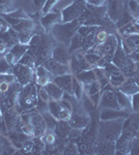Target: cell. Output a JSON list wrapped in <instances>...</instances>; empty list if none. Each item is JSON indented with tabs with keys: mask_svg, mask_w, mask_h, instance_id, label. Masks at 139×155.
Masks as SVG:
<instances>
[{
	"mask_svg": "<svg viewBox=\"0 0 139 155\" xmlns=\"http://www.w3.org/2000/svg\"><path fill=\"white\" fill-rule=\"evenodd\" d=\"M80 25L81 24H80L79 19L69 22V23H58L51 29L50 35L54 38L57 44L64 47H70L71 41L77 32Z\"/></svg>",
	"mask_w": 139,
	"mask_h": 155,
	"instance_id": "obj_1",
	"label": "cell"
},
{
	"mask_svg": "<svg viewBox=\"0 0 139 155\" xmlns=\"http://www.w3.org/2000/svg\"><path fill=\"white\" fill-rule=\"evenodd\" d=\"M125 118L101 121L98 130L97 141L115 142L123 132V124Z\"/></svg>",
	"mask_w": 139,
	"mask_h": 155,
	"instance_id": "obj_2",
	"label": "cell"
},
{
	"mask_svg": "<svg viewBox=\"0 0 139 155\" xmlns=\"http://www.w3.org/2000/svg\"><path fill=\"white\" fill-rule=\"evenodd\" d=\"M118 44H120V39L116 37L115 34L109 33L107 39L103 44L96 45V46L92 47V49L95 51V53H97L101 57H103L106 61L111 62L112 61L113 54H114Z\"/></svg>",
	"mask_w": 139,
	"mask_h": 155,
	"instance_id": "obj_3",
	"label": "cell"
},
{
	"mask_svg": "<svg viewBox=\"0 0 139 155\" xmlns=\"http://www.w3.org/2000/svg\"><path fill=\"white\" fill-rule=\"evenodd\" d=\"M86 1L85 0H74L70 5L65 6L61 12L62 23H69L81 18V16L86 11Z\"/></svg>",
	"mask_w": 139,
	"mask_h": 155,
	"instance_id": "obj_4",
	"label": "cell"
},
{
	"mask_svg": "<svg viewBox=\"0 0 139 155\" xmlns=\"http://www.w3.org/2000/svg\"><path fill=\"white\" fill-rule=\"evenodd\" d=\"M37 92L35 90L33 84H28L26 86H23L21 89L18 97V104L24 109H29L33 107L35 104H37Z\"/></svg>",
	"mask_w": 139,
	"mask_h": 155,
	"instance_id": "obj_5",
	"label": "cell"
},
{
	"mask_svg": "<svg viewBox=\"0 0 139 155\" xmlns=\"http://www.w3.org/2000/svg\"><path fill=\"white\" fill-rule=\"evenodd\" d=\"M82 107H80V109L77 110V107H73V112L71 115V118L69 119L68 123L71 126V128H76V129H83L88 124H90V118L87 114L86 110H82Z\"/></svg>",
	"mask_w": 139,
	"mask_h": 155,
	"instance_id": "obj_6",
	"label": "cell"
},
{
	"mask_svg": "<svg viewBox=\"0 0 139 155\" xmlns=\"http://www.w3.org/2000/svg\"><path fill=\"white\" fill-rule=\"evenodd\" d=\"M55 44H56V41H54V38L51 35H46L45 37H43L41 44L39 45L36 51H35L37 60H41L42 62H44L51 58L53 50L56 47Z\"/></svg>",
	"mask_w": 139,
	"mask_h": 155,
	"instance_id": "obj_7",
	"label": "cell"
},
{
	"mask_svg": "<svg viewBox=\"0 0 139 155\" xmlns=\"http://www.w3.org/2000/svg\"><path fill=\"white\" fill-rule=\"evenodd\" d=\"M34 68L24 64L18 63L16 64V67L14 68V74L17 77L18 82L21 86H26L30 84L34 78Z\"/></svg>",
	"mask_w": 139,
	"mask_h": 155,
	"instance_id": "obj_8",
	"label": "cell"
},
{
	"mask_svg": "<svg viewBox=\"0 0 139 155\" xmlns=\"http://www.w3.org/2000/svg\"><path fill=\"white\" fill-rule=\"evenodd\" d=\"M107 16L116 23L126 8V0H107Z\"/></svg>",
	"mask_w": 139,
	"mask_h": 155,
	"instance_id": "obj_9",
	"label": "cell"
},
{
	"mask_svg": "<svg viewBox=\"0 0 139 155\" xmlns=\"http://www.w3.org/2000/svg\"><path fill=\"white\" fill-rule=\"evenodd\" d=\"M135 137V134H130V132H122V134L115 141V154H130L131 145Z\"/></svg>",
	"mask_w": 139,
	"mask_h": 155,
	"instance_id": "obj_10",
	"label": "cell"
},
{
	"mask_svg": "<svg viewBox=\"0 0 139 155\" xmlns=\"http://www.w3.org/2000/svg\"><path fill=\"white\" fill-rule=\"evenodd\" d=\"M42 65L44 66L48 71L51 72L54 78L58 76H62V74H72V72H71L70 65H65V64L59 63V62H57L56 60H54L53 58H50L46 60V61H44Z\"/></svg>",
	"mask_w": 139,
	"mask_h": 155,
	"instance_id": "obj_11",
	"label": "cell"
},
{
	"mask_svg": "<svg viewBox=\"0 0 139 155\" xmlns=\"http://www.w3.org/2000/svg\"><path fill=\"white\" fill-rule=\"evenodd\" d=\"M58 23H62L61 12L59 11H51L45 14L41 19V24L43 28L47 32H50L51 29Z\"/></svg>",
	"mask_w": 139,
	"mask_h": 155,
	"instance_id": "obj_12",
	"label": "cell"
},
{
	"mask_svg": "<svg viewBox=\"0 0 139 155\" xmlns=\"http://www.w3.org/2000/svg\"><path fill=\"white\" fill-rule=\"evenodd\" d=\"M30 114V123L34 127V137H41L47 131V125L42 114L39 111Z\"/></svg>",
	"mask_w": 139,
	"mask_h": 155,
	"instance_id": "obj_13",
	"label": "cell"
},
{
	"mask_svg": "<svg viewBox=\"0 0 139 155\" xmlns=\"http://www.w3.org/2000/svg\"><path fill=\"white\" fill-rule=\"evenodd\" d=\"M131 113L126 112L120 109H108V107H101L100 120L107 121V120H114L118 118H128Z\"/></svg>",
	"mask_w": 139,
	"mask_h": 155,
	"instance_id": "obj_14",
	"label": "cell"
},
{
	"mask_svg": "<svg viewBox=\"0 0 139 155\" xmlns=\"http://www.w3.org/2000/svg\"><path fill=\"white\" fill-rule=\"evenodd\" d=\"M139 128V112H132L123 120V132H130L136 136Z\"/></svg>",
	"mask_w": 139,
	"mask_h": 155,
	"instance_id": "obj_15",
	"label": "cell"
},
{
	"mask_svg": "<svg viewBox=\"0 0 139 155\" xmlns=\"http://www.w3.org/2000/svg\"><path fill=\"white\" fill-rule=\"evenodd\" d=\"M129 61H130L129 55L123 51L122 45H120V44H118L117 48H116L114 54H113L112 61L111 62H112L115 66H117L120 69H123L129 64Z\"/></svg>",
	"mask_w": 139,
	"mask_h": 155,
	"instance_id": "obj_16",
	"label": "cell"
},
{
	"mask_svg": "<svg viewBox=\"0 0 139 155\" xmlns=\"http://www.w3.org/2000/svg\"><path fill=\"white\" fill-rule=\"evenodd\" d=\"M54 60H56L57 62L61 64H65V65H69L70 64V61H71V58H72V55L69 52V50L67 49V47L64 46H56L53 50V54H52V57Z\"/></svg>",
	"mask_w": 139,
	"mask_h": 155,
	"instance_id": "obj_17",
	"label": "cell"
},
{
	"mask_svg": "<svg viewBox=\"0 0 139 155\" xmlns=\"http://www.w3.org/2000/svg\"><path fill=\"white\" fill-rule=\"evenodd\" d=\"M54 77L50 71H48L43 65L36 66L35 69V84L37 86H46L50 82H53Z\"/></svg>",
	"mask_w": 139,
	"mask_h": 155,
	"instance_id": "obj_18",
	"label": "cell"
},
{
	"mask_svg": "<svg viewBox=\"0 0 139 155\" xmlns=\"http://www.w3.org/2000/svg\"><path fill=\"white\" fill-rule=\"evenodd\" d=\"M73 79H74V74H62V76L55 77L53 81L64 90V93L73 95Z\"/></svg>",
	"mask_w": 139,
	"mask_h": 155,
	"instance_id": "obj_19",
	"label": "cell"
},
{
	"mask_svg": "<svg viewBox=\"0 0 139 155\" xmlns=\"http://www.w3.org/2000/svg\"><path fill=\"white\" fill-rule=\"evenodd\" d=\"M115 95L116 98H117L120 109L123 110L126 112H129V113H132L133 111H132V104H131V96L123 93V92H122L118 89L115 90Z\"/></svg>",
	"mask_w": 139,
	"mask_h": 155,
	"instance_id": "obj_20",
	"label": "cell"
},
{
	"mask_svg": "<svg viewBox=\"0 0 139 155\" xmlns=\"http://www.w3.org/2000/svg\"><path fill=\"white\" fill-rule=\"evenodd\" d=\"M44 87L48 91V94L50 96V101H60V99L64 98V91L54 81L50 82L49 84H47Z\"/></svg>",
	"mask_w": 139,
	"mask_h": 155,
	"instance_id": "obj_21",
	"label": "cell"
},
{
	"mask_svg": "<svg viewBox=\"0 0 139 155\" xmlns=\"http://www.w3.org/2000/svg\"><path fill=\"white\" fill-rule=\"evenodd\" d=\"M29 50L28 45H24V44H20L18 42L15 46H12L9 49V52L12 53V57H14V65H16L20 62V60L22 59V57L26 54V52Z\"/></svg>",
	"mask_w": 139,
	"mask_h": 155,
	"instance_id": "obj_22",
	"label": "cell"
},
{
	"mask_svg": "<svg viewBox=\"0 0 139 155\" xmlns=\"http://www.w3.org/2000/svg\"><path fill=\"white\" fill-rule=\"evenodd\" d=\"M75 77L77 78L78 81H79L83 86H84V85L92 84V83H93V82L98 81L97 76H96V72H95V69L93 68L80 71L79 74H76Z\"/></svg>",
	"mask_w": 139,
	"mask_h": 155,
	"instance_id": "obj_23",
	"label": "cell"
},
{
	"mask_svg": "<svg viewBox=\"0 0 139 155\" xmlns=\"http://www.w3.org/2000/svg\"><path fill=\"white\" fill-rule=\"evenodd\" d=\"M116 89L120 90V91L123 92V93H126L131 96V95H133V94H135L136 92L139 91V86L132 78H127L126 81L123 82L120 87H117Z\"/></svg>",
	"mask_w": 139,
	"mask_h": 155,
	"instance_id": "obj_24",
	"label": "cell"
},
{
	"mask_svg": "<svg viewBox=\"0 0 139 155\" xmlns=\"http://www.w3.org/2000/svg\"><path fill=\"white\" fill-rule=\"evenodd\" d=\"M96 149L99 154H115V142H98Z\"/></svg>",
	"mask_w": 139,
	"mask_h": 155,
	"instance_id": "obj_25",
	"label": "cell"
},
{
	"mask_svg": "<svg viewBox=\"0 0 139 155\" xmlns=\"http://www.w3.org/2000/svg\"><path fill=\"white\" fill-rule=\"evenodd\" d=\"M9 139L12 140V143L14 144V146L17 147V148H20V149L22 148V145H23L24 142H26L30 137L27 136V134H25L24 132H22L21 130L20 131L9 130Z\"/></svg>",
	"mask_w": 139,
	"mask_h": 155,
	"instance_id": "obj_26",
	"label": "cell"
},
{
	"mask_svg": "<svg viewBox=\"0 0 139 155\" xmlns=\"http://www.w3.org/2000/svg\"><path fill=\"white\" fill-rule=\"evenodd\" d=\"M36 61H37L36 55H35V53L33 51H31V50L29 49L28 51L26 52V54L22 57V59L20 60L19 63L24 64V65H27V66H30V67H32V68H34V67L36 66Z\"/></svg>",
	"mask_w": 139,
	"mask_h": 155,
	"instance_id": "obj_27",
	"label": "cell"
},
{
	"mask_svg": "<svg viewBox=\"0 0 139 155\" xmlns=\"http://www.w3.org/2000/svg\"><path fill=\"white\" fill-rule=\"evenodd\" d=\"M42 116H43V118H44L45 120V123H46V125H47V130H52V131H54L55 130V128H56V126H57V123H58V120L55 118L53 115L50 113L49 111H44V112H42Z\"/></svg>",
	"mask_w": 139,
	"mask_h": 155,
	"instance_id": "obj_28",
	"label": "cell"
},
{
	"mask_svg": "<svg viewBox=\"0 0 139 155\" xmlns=\"http://www.w3.org/2000/svg\"><path fill=\"white\" fill-rule=\"evenodd\" d=\"M83 42H84V37L82 35H80L78 32H76L75 35L73 36L72 41H71L69 52L72 54V53H74V52H77V51H79V50H81Z\"/></svg>",
	"mask_w": 139,
	"mask_h": 155,
	"instance_id": "obj_29",
	"label": "cell"
},
{
	"mask_svg": "<svg viewBox=\"0 0 139 155\" xmlns=\"http://www.w3.org/2000/svg\"><path fill=\"white\" fill-rule=\"evenodd\" d=\"M126 79H127V77H126L122 71H116L114 74L109 76V84L113 88H117V87H120V85L126 81Z\"/></svg>",
	"mask_w": 139,
	"mask_h": 155,
	"instance_id": "obj_30",
	"label": "cell"
},
{
	"mask_svg": "<svg viewBox=\"0 0 139 155\" xmlns=\"http://www.w3.org/2000/svg\"><path fill=\"white\" fill-rule=\"evenodd\" d=\"M135 21V19H134V17L131 15V12L128 11L127 6H126L125 11L122 14V16H120V18L118 19V21L115 23V26H116V29H120L122 28L123 26H125V25H127L128 23H131V22Z\"/></svg>",
	"mask_w": 139,
	"mask_h": 155,
	"instance_id": "obj_31",
	"label": "cell"
},
{
	"mask_svg": "<svg viewBox=\"0 0 139 155\" xmlns=\"http://www.w3.org/2000/svg\"><path fill=\"white\" fill-rule=\"evenodd\" d=\"M83 94H84V88L83 85L78 81V79L74 76L73 79V96L78 101H81Z\"/></svg>",
	"mask_w": 139,
	"mask_h": 155,
	"instance_id": "obj_32",
	"label": "cell"
},
{
	"mask_svg": "<svg viewBox=\"0 0 139 155\" xmlns=\"http://www.w3.org/2000/svg\"><path fill=\"white\" fill-rule=\"evenodd\" d=\"M100 28L101 26H95V25H80L77 32L83 37H86L93 32H97Z\"/></svg>",
	"mask_w": 139,
	"mask_h": 155,
	"instance_id": "obj_33",
	"label": "cell"
},
{
	"mask_svg": "<svg viewBox=\"0 0 139 155\" xmlns=\"http://www.w3.org/2000/svg\"><path fill=\"white\" fill-rule=\"evenodd\" d=\"M126 6L134 19H137L139 17V2L136 0H126Z\"/></svg>",
	"mask_w": 139,
	"mask_h": 155,
	"instance_id": "obj_34",
	"label": "cell"
},
{
	"mask_svg": "<svg viewBox=\"0 0 139 155\" xmlns=\"http://www.w3.org/2000/svg\"><path fill=\"white\" fill-rule=\"evenodd\" d=\"M41 139L44 141V143L46 144V146H53L56 143V134H54V131L52 130H47L44 134L41 137Z\"/></svg>",
	"mask_w": 139,
	"mask_h": 155,
	"instance_id": "obj_35",
	"label": "cell"
},
{
	"mask_svg": "<svg viewBox=\"0 0 139 155\" xmlns=\"http://www.w3.org/2000/svg\"><path fill=\"white\" fill-rule=\"evenodd\" d=\"M83 88H84V93L86 94V95H92V94L97 93V92H100L102 88H101L100 84H99L98 81L93 82L92 84H88V85H84L83 86Z\"/></svg>",
	"mask_w": 139,
	"mask_h": 155,
	"instance_id": "obj_36",
	"label": "cell"
},
{
	"mask_svg": "<svg viewBox=\"0 0 139 155\" xmlns=\"http://www.w3.org/2000/svg\"><path fill=\"white\" fill-rule=\"evenodd\" d=\"M108 35H109L108 31H106L104 28H102V27H101V28L99 29L97 32H96V35H95V46H96V45L103 44V42H104L106 39H107Z\"/></svg>",
	"mask_w": 139,
	"mask_h": 155,
	"instance_id": "obj_37",
	"label": "cell"
},
{
	"mask_svg": "<svg viewBox=\"0 0 139 155\" xmlns=\"http://www.w3.org/2000/svg\"><path fill=\"white\" fill-rule=\"evenodd\" d=\"M12 4V0H0V15H7L14 11Z\"/></svg>",
	"mask_w": 139,
	"mask_h": 155,
	"instance_id": "obj_38",
	"label": "cell"
},
{
	"mask_svg": "<svg viewBox=\"0 0 139 155\" xmlns=\"http://www.w3.org/2000/svg\"><path fill=\"white\" fill-rule=\"evenodd\" d=\"M70 68H71V72L72 74H78L80 71H81V66H80V63H79V60L77 59V57L75 55H73L72 58H71V61H70Z\"/></svg>",
	"mask_w": 139,
	"mask_h": 155,
	"instance_id": "obj_39",
	"label": "cell"
},
{
	"mask_svg": "<svg viewBox=\"0 0 139 155\" xmlns=\"http://www.w3.org/2000/svg\"><path fill=\"white\" fill-rule=\"evenodd\" d=\"M84 57H85V59H86V61L92 67H96L98 61L102 58V57H101L100 55H98L97 53H85Z\"/></svg>",
	"mask_w": 139,
	"mask_h": 155,
	"instance_id": "obj_40",
	"label": "cell"
},
{
	"mask_svg": "<svg viewBox=\"0 0 139 155\" xmlns=\"http://www.w3.org/2000/svg\"><path fill=\"white\" fill-rule=\"evenodd\" d=\"M7 16L12 17V18H15V19H18V20H24V19H29V17L27 16V14L25 12L23 9L21 8H17V9H14L12 12L7 14Z\"/></svg>",
	"mask_w": 139,
	"mask_h": 155,
	"instance_id": "obj_41",
	"label": "cell"
},
{
	"mask_svg": "<svg viewBox=\"0 0 139 155\" xmlns=\"http://www.w3.org/2000/svg\"><path fill=\"white\" fill-rule=\"evenodd\" d=\"M39 87L40 88L37 90V96H39L40 101L48 104V102L50 101V96H49V94H48V91L44 86H39Z\"/></svg>",
	"mask_w": 139,
	"mask_h": 155,
	"instance_id": "obj_42",
	"label": "cell"
},
{
	"mask_svg": "<svg viewBox=\"0 0 139 155\" xmlns=\"http://www.w3.org/2000/svg\"><path fill=\"white\" fill-rule=\"evenodd\" d=\"M11 64L6 61L5 58H0V74H11Z\"/></svg>",
	"mask_w": 139,
	"mask_h": 155,
	"instance_id": "obj_43",
	"label": "cell"
},
{
	"mask_svg": "<svg viewBox=\"0 0 139 155\" xmlns=\"http://www.w3.org/2000/svg\"><path fill=\"white\" fill-rule=\"evenodd\" d=\"M59 1H60V0H47L44 7L42 8V12L45 15V14H47V12H51L52 9L54 8V6L56 5Z\"/></svg>",
	"mask_w": 139,
	"mask_h": 155,
	"instance_id": "obj_44",
	"label": "cell"
},
{
	"mask_svg": "<svg viewBox=\"0 0 139 155\" xmlns=\"http://www.w3.org/2000/svg\"><path fill=\"white\" fill-rule=\"evenodd\" d=\"M131 104H132V111L139 112V91L131 95Z\"/></svg>",
	"mask_w": 139,
	"mask_h": 155,
	"instance_id": "obj_45",
	"label": "cell"
},
{
	"mask_svg": "<svg viewBox=\"0 0 139 155\" xmlns=\"http://www.w3.org/2000/svg\"><path fill=\"white\" fill-rule=\"evenodd\" d=\"M131 155H139V137H135L132 141V145H131V150H130Z\"/></svg>",
	"mask_w": 139,
	"mask_h": 155,
	"instance_id": "obj_46",
	"label": "cell"
},
{
	"mask_svg": "<svg viewBox=\"0 0 139 155\" xmlns=\"http://www.w3.org/2000/svg\"><path fill=\"white\" fill-rule=\"evenodd\" d=\"M125 38H127L133 46H135L136 48L139 47V34L138 33H133V34H129V35L123 36Z\"/></svg>",
	"mask_w": 139,
	"mask_h": 155,
	"instance_id": "obj_47",
	"label": "cell"
},
{
	"mask_svg": "<svg viewBox=\"0 0 139 155\" xmlns=\"http://www.w3.org/2000/svg\"><path fill=\"white\" fill-rule=\"evenodd\" d=\"M78 152H79V149L75 143H71L64 149V154H77Z\"/></svg>",
	"mask_w": 139,
	"mask_h": 155,
	"instance_id": "obj_48",
	"label": "cell"
},
{
	"mask_svg": "<svg viewBox=\"0 0 139 155\" xmlns=\"http://www.w3.org/2000/svg\"><path fill=\"white\" fill-rule=\"evenodd\" d=\"M102 91V90H101ZM97 92V93H95V94H92V95H89L88 97H89V99H90V101H92V104L95 106V107L97 109V107H99V104H100V99H101V93L102 92Z\"/></svg>",
	"mask_w": 139,
	"mask_h": 155,
	"instance_id": "obj_49",
	"label": "cell"
},
{
	"mask_svg": "<svg viewBox=\"0 0 139 155\" xmlns=\"http://www.w3.org/2000/svg\"><path fill=\"white\" fill-rule=\"evenodd\" d=\"M33 147H34L33 141H28V140H27V141L24 142L23 145H22L21 149H23L24 152H30V151H32V150H33Z\"/></svg>",
	"mask_w": 139,
	"mask_h": 155,
	"instance_id": "obj_50",
	"label": "cell"
},
{
	"mask_svg": "<svg viewBox=\"0 0 139 155\" xmlns=\"http://www.w3.org/2000/svg\"><path fill=\"white\" fill-rule=\"evenodd\" d=\"M87 4L93 6H102L107 4V0H85Z\"/></svg>",
	"mask_w": 139,
	"mask_h": 155,
	"instance_id": "obj_51",
	"label": "cell"
},
{
	"mask_svg": "<svg viewBox=\"0 0 139 155\" xmlns=\"http://www.w3.org/2000/svg\"><path fill=\"white\" fill-rule=\"evenodd\" d=\"M9 24H7V22L3 19V17L0 15V33H1V32L6 31V30L9 29Z\"/></svg>",
	"mask_w": 139,
	"mask_h": 155,
	"instance_id": "obj_52",
	"label": "cell"
},
{
	"mask_svg": "<svg viewBox=\"0 0 139 155\" xmlns=\"http://www.w3.org/2000/svg\"><path fill=\"white\" fill-rule=\"evenodd\" d=\"M46 1L47 0H33V3L37 9H41L42 11V8L44 7L45 3H46Z\"/></svg>",
	"mask_w": 139,
	"mask_h": 155,
	"instance_id": "obj_53",
	"label": "cell"
},
{
	"mask_svg": "<svg viewBox=\"0 0 139 155\" xmlns=\"http://www.w3.org/2000/svg\"><path fill=\"white\" fill-rule=\"evenodd\" d=\"M4 147H5V140H4V137L0 134V153L3 152Z\"/></svg>",
	"mask_w": 139,
	"mask_h": 155,
	"instance_id": "obj_54",
	"label": "cell"
},
{
	"mask_svg": "<svg viewBox=\"0 0 139 155\" xmlns=\"http://www.w3.org/2000/svg\"><path fill=\"white\" fill-rule=\"evenodd\" d=\"M136 137H139V128H138V131H137V134H136Z\"/></svg>",
	"mask_w": 139,
	"mask_h": 155,
	"instance_id": "obj_55",
	"label": "cell"
},
{
	"mask_svg": "<svg viewBox=\"0 0 139 155\" xmlns=\"http://www.w3.org/2000/svg\"><path fill=\"white\" fill-rule=\"evenodd\" d=\"M136 23H137V24H139V17H138L137 19H136Z\"/></svg>",
	"mask_w": 139,
	"mask_h": 155,
	"instance_id": "obj_56",
	"label": "cell"
},
{
	"mask_svg": "<svg viewBox=\"0 0 139 155\" xmlns=\"http://www.w3.org/2000/svg\"><path fill=\"white\" fill-rule=\"evenodd\" d=\"M136 1H138V2H139V0H136Z\"/></svg>",
	"mask_w": 139,
	"mask_h": 155,
	"instance_id": "obj_57",
	"label": "cell"
},
{
	"mask_svg": "<svg viewBox=\"0 0 139 155\" xmlns=\"http://www.w3.org/2000/svg\"><path fill=\"white\" fill-rule=\"evenodd\" d=\"M138 34H139V31H138Z\"/></svg>",
	"mask_w": 139,
	"mask_h": 155,
	"instance_id": "obj_58",
	"label": "cell"
}]
</instances>
